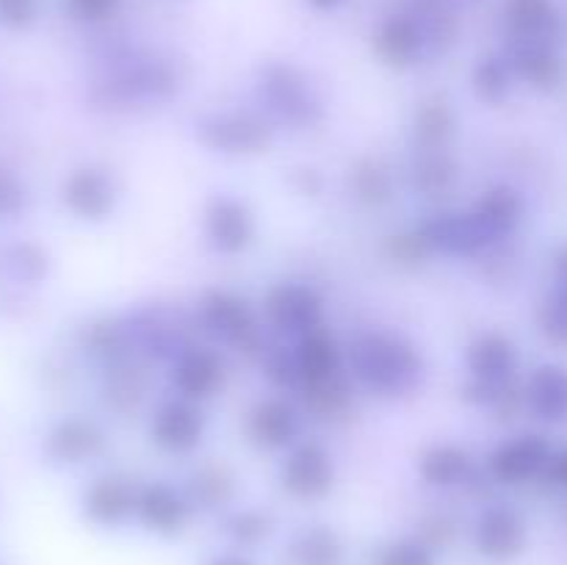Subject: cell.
I'll return each mask as SVG.
<instances>
[{"mask_svg": "<svg viewBox=\"0 0 567 565\" xmlns=\"http://www.w3.org/2000/svg\"><path fill=\"white\" fill-rule=\"evenodd\" d=\"M349 371L377 397H404L424 377V358L404 336L363 330L349 341Z\"/></svg>", "mask_w": 567, "mask_h": 565, "instance_id": "6da1fadb", "label": "cell"}, {"mask_svg": "<svg viewBox=\"0 0 567 565\" xmlns=\"http://www.w3.org/2000/svg\"><path fill=\"white\" fill-rule=\"evenodd\" d=\"M520 352L513 338L504 332H485L465 349V369L471 380L463 397L474 404L502 408L513 397V380L518 371Z\"/></svg>", "mask_w": 567, "mask_h": 565, "instance_id": "7a4b0ae2", "label": "cell"}, {"mask_svg": "<svg viewBox=\"0 0 567 565\" xmlns=\"http://www.w3.org/2000/svg\"><path fill=\"white\" fill-rule=\"evenodd\" d=\"M258 97L269 120L291 131H310L324 120V103L291 64H266L258 78Z\"/></svg>", "mask_w": 567, "mask_h": 565, "instance_id": "3957f363", "label": "cell"}, {"mask_svg": "<svg viewBox=\"0 0 567 565\" xmlns=\"http://www.w3.org/2000/svg\"><path fill=\"white\" fill-rule=\"evenodd\" d=\"M199 325L208 336L241 355H264V330L247 299L233 291H208L199 302Z\"/></svg>", "mask_w": 567, "mask_h": 565, "instance_id": "277c9868", "label": "cell"}, {"mask_svg": "<svg viewBox=\"0 0 567 565\" xmlns=\"http://www.w3.org/2000/svg\"><path fill=\"white\" fill-rule=\"evenodd\" d=\"M197 138L210 153L247 158L260 155L275 142V127L269 120L249 111H225V114H208L197 122Z\"/></svg>", "mask_w": 567, "mask_h": 565, "instance_id": "5b68a950", "label": "cell"}, {"mask_svg": "<svg viewBox=\"0 0 567 565\" xmlns=\"http://www.w3.org/2000/svg\"><path fill=\"white\" fill-rule=\"evenodd\" d=\"M280 485L286 487L288 496L299 502L324 499L336 485V463H332L330 449L313 438L293 443L288 458L282 460Z\"/></svg>", "mask_w": 567, "mask_h": 565, "instance_id": "8992f818", "label": "cell"}, {"mask_svg": "<svg viewBox=\"0 0 567 565\" xmlns=\"http://www.w3.org/2000/svg\"><path fill=\"white\" fill-rule=\"evenodd\" d=\"M264 314L277 332L302 338L305 332L319 330L324 321V299L308 282H277L266 294Z\"/></svg>", "mask_w": 567, "mask_h": 565, "instance_id": "52a82bcc", "label": "cell"}, {"mask_svg": "<svg viewBox=\"0 0 567 565\" xmlns=\"http://www.w3.org/2000/svg\"><path fill=\"white\" fill-rule=\"evenodd\" d=\"M205 238L219 255H238L255 242V214L244 199L230 194H216L205 205Z\"/></svg>", "mask_w": 567, "mask_h": 565, "instance_id": "ba28073f", "label": "cell"}, {"mask_svg": "<svg viewBox=\"0 0 567 565\" xmlns=\"http://www.w3.org/2000/svg\"><path fill=\"white\" fill-rule=\"evenodd\" d=\"M419 236L430 247V253L449 255V258H474L485 249L493 247L487 233L482 230L480 222L471 216V210H446L435 214L419 227Z\"/></svg>", "mask_w": 567, "mask_h": 565, "instance_id": "9c48e42d", "label": "cell"}, {"mask_svg": "<svg viewBox=\"0 0 567 565\" xmlns=\"http://www.w3.org/2000/svg\"><path fill=\"white\" fill-rule=\"evenodd\" d=\"M150 438L161 452L192 454L205 438V415L197 402L177 397L161 404L150 421Z\"/></svg>", "mask_w": 567, "mask_h": 565, "instance_id": "30bf717a", "label": "cell"}, {"mask_svg": "<svg viewBox=\"0 0 567 565\" xmlns=\"http://www.w3.org/2000/svg\"><path fill=\"white\" fill-rule=\"evenodd\" d=\"M474 543L482 557L493 563H509L526 548L524 515L507 504H491L476 518Z\"/></svg>", "mask_w": 567, "mask_h": 565, "instance_id": "8fae6325", "label": "cell"}, {"mask_svg": "<svg viewBox=\"0 0 567 565\" xmlns=\"http://www.w3.org/2000/svg\"><path fill=\"white\" fill-rule=\"evenodd\" d=\"M554 449L543 435L526 432V435L504 441L496 452L487 460V469L504 485H524V482L535 480L546 471L548 460H551Z\"/></svg>", "mask_w": 567, "mask_h": 565, "instance_id": "7c38bea8", "label": "cell"}, {"mask_svg": "<svg viewBox=\"0 0 567 565\" xmlns=\"http://www.w3.org/2000/svg\"><path fill=\"white\" fill-rule=\"evenodd\" d=\"M221 382H225V363L210 347L192 343L172 360V386L188 402H205L219 393Z\"/></svg>", "mask_w": 567, "mask_h": 565, "instance_id": "4fadbf2b", "label": "cell"}, {"mask_svg": "<svg viewBox=\"0 0 567 565\" xmlns=\"http://www.w3.org/2000/svg\"><path fill=\"white\" fill-rule=\"evenodd\" d=\"M249 441L266 452H277V449H291L299 443V432H302V415L293 408L288 399L269 397L260 399L247 419Z\"/></svg>", "mask_w": 567, "mask_h": 565, "instance_id": "5bb4252c", "label": "cell"}, {"mask_svg": "<svg viewBox=\"0 0 567 565\" xmlns=\"http://www.w3.org/2000/svg\"><path fill=\"white\" fill-rule=\"evenodd\" d=\"M188 515H192V502L166 482H147L138 487L136 518L142 521L144 530L172 537L188 524Z\"/></svg>", "mask_w": 567, "mask_h": 565, "instance_id": "9a60e30c", "label": "cell"}, {"mask_svg": "<svg viewBox=\"0 0 567 565\" xmlns=\"http://www.w3.org/2000/svg\"><path fill=\"white\" fill-rule=\"evenodd\" d=\"M177 86V78L172 75L169 66L164 64H138L133 70L120 72L109 86L105 100H111L120 109H133L142 103H158L166 100Z\"/></svg>", "mask_w": 567, "mask_h": 565, "instance_id": "2e32d148", "label": "cell"}, {"mask_svg": "<svg viewBox=\"0 0 567 565\" xmlns=\"http://www.w3.org/2000/svg\"><path fill=\"white\" fill-rule=\"evenodd\" d=\"M64 199L70 205L72 214H78L81 219L100 222L105 216H111L116 205V186L111 181V175L97 166H81L70 175L64 188Z\"/></svg>", "mask_w": 567, "mask_h": 565, "instance_id": "e0dca14e", "label": "cell"}, {"mask_svg": "<svg viewBox=\"0 0 567 565\" xmlns=\"http://www.w3.org/2000/svg\"><path fill=\"white\" fill-rule=\"evenodd\" d=\"M513 75L540 92H551L559 86L565 66L551 42H529V39H513L507 53Z\"/></svg>", "mask_w": 567, "mask_h": 565, "instance_id": "ac0fdd59", "label": "cell"}, {"mask_svg": "<svg viewBox=\"0 0 567 565\" xmlns=\"http://www.w3.org/2000/svg\"><path fill=\"white\" fill-rule=\"evenodd\" d=\"M524 214L526 203L520 192H515L513 186H491L471 205V216L480 222V227L487 233L493 244L513 236L520 227V222H524Z\"/></svg>", "mask_w": 567, "mask_h": 565, "instance_id": "d6986e66", "label": "cell"}, {"mask_svg": "<svg viewBox=\"0 0 567 565\" xmlns=\"http://www.w3.org/2000/svg\"><path fill=\"white\" fill-rule=\"evenodd\" d=\"M293 358L299 366V391L310 386H321V382H330L336 377L343 374V358L341 349H338L336 338L319 327V330L305 332L302 338H297V349H293Z\"/></svg>", "mask_w": 567, "mask_h": 565, "instance_id": "ffe728a7", "label": "cell"}, {"mask_svg": "<svg viewBox=\"0 0 567 565\" xmlns=\"http://www.w3.org/2000/svg\"><path fill=\"white\" fill-rule=\"evenodd\" d=\"M526 408L543 421H567V366L543 363L529 374L524 388Z\"/></svg>", "mask_w": 567, "mask_h": 565, "instance_id": "44dd1931", "label": "cell"}, {"mask_svg": "<svg viewBox=\"0 0 567 565\" xmlns=\"http://www.w3.org/2000/svg\"><path fill=\"white\" fill-rule=\"evenodd\" d=\"M136 496L138 487H133L125 476H100L86 491L83 510L94 524L116 526L136 515Z\"/></svg>", "mask_w": 567, "mask_h": 565, "instance_id": "7402d4cb", "label": "cell"}, {"mask_svg": "<svg viewBox=\"0 0 567 565\" xmlns=\"http://www.w3.org/2000/svg\"><path fill=\"white\" fill-rule=\"evenodd\" d=\"M426 48V37L421 31L419 20L408 14L391 17L380 25L374 37V50L388 66L393 70H408L421 59Z\"/></svg>", "mask_w": 567, "mask_h": 565, "instance_id": "603a6c76", "label": "cell"}, {"mask_svg": "<svg viewBox=\"0 0 567 565\" xmlns=\"http://www.w3.org/2000/svg\"><path fill=\"white\" fill-rule=\"evenodd\" d=\"M471 471H474V460H471L468 449L457 446V443H435L419 460V474L430 487L463 485Z\"/></svg>", "mask_w": 567, "mask_h": 565, "instance_id": "cb8c5ba5", "label": "cell"}, {"mask_svg": "<svg viewBox=\"0 0 567 565\" xmlns=\"http://www.w3.org/2000/svg\"><path fill=\"white\" fill-rule=\"evenodd\" d=\"M507 22L513 39L554 44L559 37V14L551 0H509Z\"/></svg>", "mask_w": 567, "mask_h": 565, "instance_id": "d4e9b609", "label": "cell"}, {"mask_svg": "<svg viewBox=\"0 0 567 565\" xmlns=\"http://www.w3.org/2000/svg\"><path fill=\"white\" fill-rule=\"evenodd\" d=\"M454 131H457V116H454L452 103L441 97V94H432V97H426L415 109L413 138L421 147V153H426V150H446Z\"/></svg>", "mask_w": 567, "mask_h": 565, "instance_id": "484cf974", "label": "cell"}, {"mask_svg": "<svg viewBox=\"0 0 567 565\" xmlns=\"http://www.w3.org/2000/svg\"><path fill=\"white\" fill-rule=\"evenodd\" d=\"M293 565H341L343 543L327 526H308L291 543Z\"/></svg>", "mask_w": 567, "mask_h": 565, "instance_id": "4316f807", "label": "cell"}, {"mask_svg": "<svg viewBox=\"0 0 567 565\" xmlns=\"http://www.w3.org/2000/svg\"><path fill=\"white\" fill-rule=\"evenodd\" d=\"M53 454L66 463H81V460L94 458L103 449V432L94 424L81 419L64 421L59 430L53 432Z\"/></svg>", "mask_w": 567, "mask_h": 565, "instance_id": "83f0119b", "label": "cell"}, {"mask_svg": "<svg viewBox=\"0 0 567 565\" xmlns=\"http://www.w3.org/2000/svg\"><path fill=\"white\" fill-rule=\"evenodd\" d=\"M457 183V164L446 150H426L413 164V188L424 197H441Z\"/></svg>", "mask_w": 567, "mask_h": 565, "instance_id": "f1b7e54d", "label": "cell"}, {"mask_svg": "<svg viewBox=\"0 0 567 565\" xmlns=\"http://www.w3.org/2000/svg\"><path fill=\"white\" fill-rule=\"evenodd\" d=\"M513 66H509L507 55H485L476 61L474 72H471V86L474 94L487 105H498L509 97L513 89Z\"/></svg>", "mask_w": 567, "mask_h": 565, "instance_id": "f546056e", "label": "cell"}, {"mask_svg": "<svg viewBox=\"0 0 567 565\" xmlns=\"http://www.w3.org/2000/svg\"><path fill=\"white\" fill-rule=\"evenodd\" d=\"M233 491H236V480L225 465H199L188 480V499L197 502L199 507H221L225 502H230Z\"/></svg>", "mask_w": 567, "mask_h": 565, "instance_id": "4dcf8cb0", "label": "cell"}, {"mask_svg": "<svg viewBox=\"0 0 567 565\" xmlns=\"http://www.w3.org/2000/svg\"><path fill=\"white\" fill-rule=\"evenodd\" d=\"M352 188L354 197L363 205H371V208H380V205L391 203L393 197L391 175H388L385 166L371 158L360 161L352 170Z\"/></svg>", "mask_w": 567, "mask_h": 565, "instance_id": "1f68e13d", "label": "cell"}, {"mask_svg": "<svg viewBox=\"0 0 567 565\" xmlns=\"http://www.w3.org/2000/svg\"><path fill=\"white\" fill-rule=\"evenodd\" d=\"M305 402L321 419H332V415H341L349 408V382L347 377H336L330 382H321V386H310L302 391Z\"/></svg>", "mask_w": 567, "mask_h": 565, "instance_id": "d6a6232c", "label": "cell"}, {"mask_svg": "<svg viewBox=\"0 0 567 565\" xmlns=\"http://www.w3.org/2000/svg\"><path fill=\"white\" fill-rule=\"evenodd\" d=\"M540 330L557 347H567V288L557 286V291L543 302Z\"/></svg>", "mask_w": 567, "mask_h": 565, "instance_id": "836d02e7", "label": "cell"}, {"mask_svg": "<svg viewBox=\"0 0 567 565\" xmlns=\"http://www.w3.org/2000/svg\"><path fill=\"white\" fill-rule=\"evenodd\" d=\"M227 535L238 543H258L269 537L271 532V515L264 510H241V513L230 515L225 524Z\"/></svg>", "mask_w": 567, "mask_h": 565, "instance_id": "e575fe53", "label": "cell"}, {"mask_svg": "<svg viewBox=\"0 0 567 565\" xmlns=\"http://www.w3.org/2000/svg\"><path fill=\"white\" fill-rule=\"evenodd\" d=\"M260 358H264L266 377H269L275 386L299 391L302 380H299V366H297V358H293V352H286V349H271V352L260 355Z\"/></svg>", "mask_w": 567, "mask_h": 565, "instance_id": "d590c367", "label": "cell"}, {"mask_svg": "<svg viewBox=\"0 0 567 565\" xmlns=\"http://www.w3.org/2000/svg\"><path fill=\"white\" fill-rule=\"evenodd\" d=\"M380 565H435V557H432V552L421 541L404 537V541L391 543L385 548Z\"/></svg>", "mask_w": 567, "mask_h": 565, "instance_id": "8d00e7d4", "label": "cell"}, {"mask_svg": "<svg viewBox=\"0 0 567 565\" xmlns=\"http://www.w3.org/2000/svg\"><path fill=\"white\" fill-rule=\"evenodd\" d=\"M391 255L402 264H415V260H424L430 253V247L424 244V238L419 236V230L413 236H396L391 242Z\"/></svg>", "mask_w": 567, "mask_h": 565, "instance_id": "74e56055", "label": "cell"}, {"mask_svg": "<svg viewBox=\"0 0 567 565\" xmlns=\"http://www.w3.org/2000/svg\"><path fill=\"white\" fill-rule=\"evenodd\" d=\"M116 3L120 0H72L78 14L86 17V20H103V17H109L116 9Z\"/></svg>", "mask_w": 567, "mask_h": 565, "instance_id": "f35d334b", "label": "cell"}, {"mask_svg": "<svg viewBox=\"0 0 567 565\" xmlns=\"http://www.w3.org/2000/svg\"><path fill=\"white\" fill-rule=\"evenodd\" d=\"M291 183L299 188V194H308V197H316V194L321 192V186H324V181H321L319 172L308 170V166H302V170H293Z\"/></svg>", "mask_w": 567, "mask_h": 565, "instance_id": "ab89813d", "label": "cell"}, {"mask_svg": "<svg viewBox=\"0 0 567 565\" xmlns=\"http://www.w3.org/2000/svg\"><path fill=\"white\" fill-rule=\"evenodd\" d=\"M543 476H546L551 485L565 487V491H567V449H559V452L551 454V460H548Z\"/></svg>", "mask_w": 567, "mask_h": 565, "instance_id": "60d3db41", "label": "cell"}, {"mask_svg": "<svg viewBox=\"0 0 567 565\" xmlns=\"http://www.w3.org/2000/svg\"><path fill=\"white\" fill-rule=\"evenodd\" d=\"M3 14L11 22H25L33 14V0H3Z\"/></svg>", "mask_w": 567, "mask_h": 565, "instance_id": "b9f144b4", "label": "cell"}, {"mask_svg": "<svg viewBox=\"0 0 567 565\" xmlns=\"http://www.w3.org/2000/svg\"><path fill=\"white\" fill-rule=\"evenodd\" d=\"M554 271H557V282L563 288H567V244L563 249L557 253V258H554Z\"/></svg>", "mask_w": 567, "mask_h": 565, "instance_id": "7bdbcfd3", "label": "cell"}, {"mask_svg": "<svg viewBox=\"0 0 567 565\" xmlns=\"http://www.w3.org/2000/svg\"><path fill=\"white\" fill-rule=\"evenodd\" d=\"M210 565H252V563L244 557H236V554H225V557H216Z\"/></svg>", "mask_w": 567, "mask_h": 565, "instance_id": "ee69618b", "label": "cell"}, {"mask_svg": "<svg viewBox=\"0 0 567 565\" xmlns=\"http://www.w3.org/2000/svg\"><path fill=\"white\" fill-rule=\"evenodd\" d=\"M310 6H313V9H321V11H327V9H336V6H341L343 0H308Z\"/></svg>", "mask_w": 567, "mask_h": 565, "instance_id": "f6af8a7d", "label": "cell"}]
</instances>
